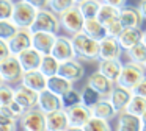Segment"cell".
Segmentation results:
<instances>
[{
  "label": "cell",
  "instance_id": "obj_48",
  "mask_svg": "<svg viewBox=\"0 0 146 131\" xmlns=\"http://www.w3.org/2000/svg\"><path fill=\"white\" fill-rule=\"evenodd\" d=\"M143 42H145V44H146V30H145V31H143Z\"/></svg>",
  "mask_w": 146,
  "mask_h": 131
},
{
  "label": "cell",
  "instance_id": "obj_40",
  "mask_svg": "<svg viewBox=\"0 0 146 131\" xmlns=\"http://www.w3.org/2000/svg\"><path fill=\"white\" fill-rule=\"evenodd\" d=\"M14 12V2L13 0H0V20L11 19Z\"/></svg>",
  "mask_w": 146,
  "mask_h": 131
},
{
  "label": "cell",
  "instance_id": "obj_17",
  "mask_svg": "<svg viewBox=\"0 0 146 131\" xmlns=\"http://www.w3.org/2000/svg\"><path fill=\"white\" fill-rule=\"evenodd\" d=\"M38 97H39V92L24 86V84H21L19 87L14 89V100L21 106H24V109H30V108L38 106Z\"/></svg>",
  "mask_w": 146,
  "mask_h": 131
},
{
  "label": "cell",
  "instance_id": "obj_5",
  "mask_svg": "<svg viewBox=\"0 0 146 131\" xmlns=\"http://www.w3.org/2000/svg\"><path fill=\"white\" fill-rule=\"evenodd\" d=\"M85 19L86 17L80 11V6L74 5L69 9H66V11H63L60 14V24H61V28L72 36V34L79 33V31H83Z\"/></svg>",
  "mask_w": 146,
  "mask_h": 131
},
{
  "label": "cell",
  "instance_id": "obj_14",
  "mask_svg": "<svg viewBox=\"0 0 146 131\" xmlns=\"http://www.w3.org/2000/svg\"><path fill=\"white\" fill-rule=\"evenodd\" d=\"M86 84H90L91 87H94L102 97H110V94L113 92V89H115V81H111L110 78H107L99 70L90 75Z\"/></svg>",
  "mask_w": 146,
  "mask_h": 131
},
{
  "label": "cell",
  "instance_id": "obj_26",
  "mask_svg": "<svg viewBox=\"0 0 146 131\" xmlns=\"http://www.w3.org/2000/svg\"><path fill=\"white\" fill-rule=\"evenodd\" d=\"M91 111H93V115L102 117V119H105V120H111L113 117L118 115L116 108L113 106V103L110 102L108 97H102V98L91 108Z\"/></svg>",
  "mask_w": 146,
  "mask_h": 131
},
{
  "label": "cell",
  "instance_id": "obj_31",
  "mask_svg": "<svg viewBox=\"0 0 146 131\" xmlns=\"http://www.w3.org/2000/svg\"><path fill=\"white\" fill-rule=\"evenodd\" d=\"M124 111L132 112V114L140 115V117H141V115L146 112V97L135 95V94H133L132 98H130V102H129V105L126 106V109H124Z\"/></svg>",
  "mask_w": 146,
  "mask_h": 131
},
{
  "label": "cell",
  "instance_id": "obj_22",
  "mask_svg": "<svg viewBox=\"0 0 146 131\" xmlns=\"http://www.w3.org/2000/svg\"><path fill=\"white\" fill-rule=\"evenodd\" d=\"M123 62L119 61V58L116 59H99L98 64V70L101 73H104L107 78H110L111 81L116 83L118 78L121 75V70H123Z\"/></svg>",
  "mask_w": 146,
  "mask_h": 131
},
{
  "label": "cell",
  "instance_id": "obj_42",
  "mask_svg": "<svg viewBox=\"0 0 146 131\" xmlns=\"http://www.w3.org/2000/svg\"><path fill=\"white\" fill-rule=\"evenodd\" d=\"M10 55H11V50H10V45H8V41L0 37V61H3Z\"/></svg>",
  "mask_w": 146,
  "mask_h": 131
},
{
  "label": "cell",
  "instance_id": "obj_41",
  "mask_svg": "<svg viewBox=\"0 0 146 131\" xmlns=\"http://www.w3.org/2000/svg\"><path fill=\"white\" fill-rule=\"evenodd\" d=\"M123 30H124V27L119 20H115V22H111L110 25H107V33L110 34V36H115V37L119 36V34L123 33Z\"/></svg>",
  "mask_w": 146,
  "mask_h": 131
},
{
  "label": "cell",
  "instance_id": "obj_21",
  "mask_svg": "<svg viewBox=\"0 0 146 131\" xmlns=\"http://www.w3.org/2000/svg\"><path fill=\"white\" fill-rule=\"evenodd\" d=\"M119 44L123 47L124 52L130 50L133 45H137L138 42L143 41V30L141 27H132V28H124L123 33L118 36Z\"/></svg>",
  "mask_w": 146,
  "mask_h": 131
},
{
  "label": "cell",
  "instance_id": "obj_50",
  "mask_svg": "<svg viewBox=\"0 0 146 131\" xmlns=\"http://www.w3.org/2000/svg\"><path fill=\"white\" fill-rule=\"evenodd\" d=\"M82 2H85V0H76V3H82Z\"/></svg>",
  "mask_w": 146,
  "mask_h": 131
},
{
  "label": "cell",
  "instance_id": "obj_53",
  "mask_svg": "<svg viewBox=\"0 0 146 131\" xmlns=\"http://www.w3.org/2000/svg\"><path fill=\"white\" fill-rule=\"evenodd\" d=\"M145 69H146V62H145Z\"/></svg>",
  "mask_w": 146,
  "mask_h": 131
},
{
  "label": "cell",
  "instance_id": "obj_38",
  "mask_svg": "<svg viewBox=\"0 0 146 131\" xmlns=\"http://www.w3.org/2000/svg\"><path fill=\"white\" fill-rule=\"evenodd\" d=\"M14 100V87L10 86V83L3 81L0 84V106H8Z\"/></svg>",
  "mask_w": 146,
  "mask_h": 131
},
{
  "label": "cell",
  "instance_id": "obj_39",
  "mask_svg": "<svg viewBox=\"0 0 146 131\" xmlns=\"http://www.w3.org/2000/svg\"><path fill=\"white\" fill-rule=\"evenodd\" d=\"M74 5H77L76 0H50V2H49V8H50L54 12H57L58 16H60L63 11L69 9L71 6H74Z\"/></svg>",
  "mask_w": 146,
  "mask_h": 131
},
{
  "label": "cell",
  "instance_id": "obj_10",
  "mask_svg": "<svg viewBox=\"0 0 146 131\" xmlns=\"http://www.w3.org/2000/svg\"><path fill=\"white\" fill-rule=\"evenodd\" d=\"M123 52L124 50L118 37L108 34L102 41H99V59H116Z\"/></svg>",
  "mask_w": 146,
  "mask_h": 131
},
{
  "label": "cell",
  "instance_id": "obj_33",
  "mask_svg": "<svg viewBox=\"0 0 146 131\" xmlns=\"http://www.w3.org/2000/svg\"><path fill=\"white\" fill-rule=\"evenodd\" d=\"M83 130L85 131H110L111 126L108 123V120H105L102 117H98V115H91L90 120L85 123Z\"/></svg>",
  "mask_w": 146,
  "mask_h": 131
},
{
  "label": "cell",
  "instance_id": "obj_12",
  "mask_svg": "<svg viewBox=\"0 0 146 131\" xmlns=\"http://www.w3.org/2000/svg\"><path fill=\"white\" fill-rule=\"evenodd\" d=\"M58 73L61 77L68 78L71 81H79L83 78L85 75V69L83 66L80 64V59L79 58H72V59H68V61H61L60 62V69H58Z\"/></svg>",
  "mask_w": 146,
  "mask_h": 131
},
{
  "label": "cell",
  "instance_id": "obj_8",
  "mask_svg": "<svg viewBox=\"0 0 146 131\" xmlns=\"http://www.w3.org/2000/svg\"><path fill=\"white\" fill-rule=\"evenodd\" d=\"M68 117H69V130H83L85 123L93 115L91 108H88L83 103H77L74 106L66 108Z\"/></svg>",
  "mask_w": 146,
  "mask_h": 131
},
{
  "label": "cell",
  "instance_id": "obj_28",
  "mask_svg": "<svg viewBox=\"0 0 146 131\" xmlns=\"http://www.w3.org/2000/svg\"><path fill=\"white\" fill-rule=\"evenodd\" d=\"M119 14H121V8L113 6V5H110V3L102 2L101 9H99V12H98V16H96V17H98L99 20H101L102 24L107 27V25H110L111 22L119 20Z\"/></svg>",
  "mask_w": 146,
  "mask_h": 131
},
{
  "label": "cell",
  "instance_id": "obj_29",
  "mask_svg": "<svg viewBox=\"0 0 146 131\" xmlns=\"http://www.w3.org/2000/svg\"><path fill=\"white\" fill-rule=\"evenodd\" d=\"M19 117L13 114L10 106H0V131H13L17 128Z\"/></svg>",
  "mask_w": 146,
  "mask_h": 131
},
{
  "label": "cell",
  "instance_id": "obj_36",
  "mask_svg": "<svg viewBox=\"0 0 146 131\" xmlns=\"http://www.w3.org/2000/svg\"><path fill=\"white\" fill-rule=\"evenodd\" d=\"M19 30L16 24H14L11 19H3V20H0V37L2 39H10L16 34V31Z\"/></svg>",
  "mask_w": 146,
  "mask_h": 131
},
{
  "label": "cell",
  "instance_id": "obj_24",
  "mask_svg": "<svg viewBox=\"0 0 146 131\" xmlns=\"http://www.w3.org/2000/svg\"><path fill=\"white\" fill-rule=\"evenodd\" d=\"M83 31L88 36H91L96 41H102L105 36H108L107 27L99 20L98 17H88L85 19V25H83Z\"/></svg>",
  "mask_w": 146,
  "mask_h": 131
},
{
  "label": "cell",
  "instance_id": "obj_27",
  "mask_svg": "<svg viewBox=\"0 0 146 131\" xmlns=\"http://www.w3.org/2000/svg\"><path fill=\"white\" fill-rule=\"evenodd\" d=\"M71 87H74V81L61 77L60 73L47 78V89L52 90V92H55L57 95H60V97L63 95L64 92H68Z\"/></svg>",
  "mask_w": 146,
  "mask_h": 131
},
{
  "label": "cell",
  "instance_id": "obj_52",
  "mask_svg": "<svg viewBox=\"0 0 146 131\" xmlns=\"http://www.w3.org/2000/svg\"><path fill=\"white\" fill-rule=\"evenodd\" d=\"M143 130H146V122H145V123H143Z\"/></svg>",
  "mask_w": 146,
  "mask_h": 131
},
{
  "label": "cell",
  "instance_id": "obj_49",
  "mask_svg": "<svg viewBox=\"0 0 146 131\" xmlns=\"http://www.w3.org/2000/svg\"><path fill=\"white\" fill-rule=\"evenodd\" d=\"M141 120H143V123H145V122H146V112H145V114L141 115Z\"/></svg>",
  "mask_w": 146,
  "mask_h": 131
},
{
  "label": "cell",
  "instance_id": "obj_47",
  "mask_svg": "<svg viewBox=\"0 0 146 131\" xmlns=\"http://www.w3.org/2000/svg\"><path fill=\"white\" fill-rule=\"evenodd\" d=\"M102 2H105V3H110V5H113V6H118V8H123V6H126L127 0H102Z\"/></svg>",
  "mask_w": 146,
  "mask_h": 131
},
{
  "label": "cell",
  "instance_id": "obj_34",
  "mask_svg": "<svg viewBox=\"0 0 146 131\" xmlns=\"http://www.w3.org/2000/svg\"><path fill=\"white\" fill-rule=\"evenodd\" d=\"M127 56H129L130 61L145 66V62H146V44L141 41L137 45H133L130 50H127Z\"/></svg>",
  "mask_w": 146,
  "mask_h": 131
},
{
  "label": "cell",
  "instance_id": "obj_30",
  "mask_svg": "<svg viewBox=\"0 0 146 131\" xmlns=\"http://www.w3.org/2000/svg\"><path fill=\"white\" fill-rule=\"evenodd\" d=\"M58 69H60V61H58V59L52 55V53L42 56V61H41V66H39V70H41L47 78L57 75L58 73Z\"/></svg>",
  "mask_w": 146,
  "mask_h": 131
},
{
  "label": "cell",
  "instance_id": "obj_7",
  "mask_svg": "<svg viewBox=\"0 0 146 131\" xmlns=\"http://www.w3.org/2000/svg\"><path fill=\"white\" fill-rule=\"evenodd\" d=\"M24 67L21 64L17 55H10L0 61V75L3 78V81L7 83H17V81L22 80V75H24Z\"/></svg>",
  "mask_w": 146,
  "mask_h": 131
},
{
  "label": "cell",
  "instance_id": "obj_37",
  "mask_svg": "<svg viewBox=\"0 0 146 131\" xmlns=\"http://www.w3.org/2000/svg\"><path fill=\"white\" fill-rule=\"evenodd\" d=\"M61 102H63V108H69V106H74L77 103H82V94L80 90L71 87L68 92H64L61 95Z\"/></svg>",
  "mask_w": 146,
  "mask_h": 131
},
{
  "label": "cell",
  "instance_id": "obj_43",
  "mask_svg": "<svg viewBox=\"0 0 146 131\" xmlns=\"http://www.w3.org/2000/svg\"><path fill=\"white\" fill-rule=\"evenodd\" d=\"M132 92L135 94V95H143V97H146V75H145V78H143V80L132 89Z\"/></svg>",
  "mask_w": 146,
  "mask_h": 131
},
{
  "label": "cell",
  "instance_id": "obj_9",
  "mask_svg": "<svg viewBox=\"0 0 146 131\" xmlns=\"http://www.w3.org/2000/svg\"><path fill=\"white\" fill-rule=\"evenodd\" d=\"M33 44V33L30 28H19L13 37L8 39V45H10L11 55H19L25 48L32 47Z\"/></svg>",
  "mask_w": 146,
  "mask_h": 131
},
{
  "label": "cell",
  "instance_id": "obj_20",
  "mask_svg": "<svg viewBox=\"0 0 146 131\" xmlns=\"http://www.w3.org/2000/svg\"><path fill=\"white\" fill-rule=\"evenodd\" d=\"M42 56L44 55H42L41 52H38V50L32 45V47H29V48H25L24 52H21L19 55H17V58H19L24 70H35V69H39V66H41Z\"/></svg>",
  "mask_w": 146,
  "mask_h": 131
},
{
  "label": "cell",
  "instance_id": "obj_19",
  "mask_svg": "<svg viewBox=\"0 0 146 131\" xmlns=\"http://www.w3.org/2000/svg\"><path fill=\"white\" fill-rule=\"evenodd\" d=\"M47 130L49 131H64L69 130V117L66 108L57 109L47 114Z\"/></svg>",
  "mask_w": 146,
  "mask_h": 131
},
{
  "label": "cell",
  "instance_id": "obj_4",
  "mask_svg": "<svg viewBox=\"0 0 146 131\" xmlns=\"http://www.w3.org/2000/svg\"><path fill=\"white\" fill-rule=\"evenodd\" d=\"M19 126L27 131H44L47 130V114L38 106L25 109L19 117Z\"/></svg>",
  "mask_w": 146,
  "mask_h": 131
},
{
  "label": "cell",
  "instance_id": "obj_35",
  "mask_svg": "<svg viewBox=\"0 0 146 131\" xmlns=\"http://www.w3.org/2000/svg\"><path fill=\"white\" fill-rule=\"evenodd\" d=\"M80 6V11L83 12L86 19L88 17H96L101 9V5H102V0H85L82 3H77Z\"/></svg>",
  "mask_w": 146,
  "mask_h": 131
},
{
  "label": "cell",
  "instance_id": "obj_25",
  "mask_svg": "<svg viewBox=\"0 0 146 131\" xmlns=\"http://www.w3.org/2000/svg\"><path fill=\"white\" fill-rule=\"evenodd\" d=\"M119 22L123 24L124 28H132V27H141L143 17L140 14L138 8H130V6H123L119 14Z\"/></svg>",
  "mask_w": 146,
  "mask_h": 131
},
{
  "label": "cell",
  "instance_id": "obj_45",
  "mask_svg": "<svg viewBox=\"0 0 146 131\" xmlns=\"http://www.w3.org/2000/svg\"><path fill=\"white\" fill-rule=\"evenodd\" d=\"M25 2H29L30 5H33L38 9H42V8H49V2L50 0H25Z\"/></svg>",
  "mask_w": 146,
  "mask_h": 131
},
{
  "label": "cell",
  "instance_id": "obj_32",
  "mask_svg": "<svg viewBox=\"0 0 146 131\" xmlns=\"http://www.w3.org/2000/svg\"><path fill=\"white\" fill-rule=\"evenodd\" d=\"M80 94H82V103H83V105H86L88 108H93V106H94L96 103L102 98L101 94H99L94 87L90 86V84H85L83 89L80 90Z\"/></svg>",
  "mask_w": 146,
  "mask_h": 131
},
{
  "label": "cell",
  "instance_id": "obj_13",
  "mask_svg": "<svg viewBox=\"0 0 146 131\" xmlns=\"http://www.w3.org/2000/svg\"><path fill=\"white\" fill-rule=\"evenodd\" d=\"M21 84L36 90V92H41V90L47 89V77H46L39 69L25 70L22 75V80H21Z\"/></svg>",
  "mask_w": 146,
  "mask_h": 131
},
{
  "label": "cell",
  "instance_id": "obj_3",
  "mask_svg": "<svg viewBox=\"0 0 146 131\" xmlns=\"http://www.w3.org/2000/svg\"><path fill=\"white\" fill-rule=\"evenodd\" d=\"M145 70L146 69L143 64H138V62H133L129 59V61L123 66V70H121V75H119V78H118L116 84L132 90L133 87L145 78V75H146Z\"/></svg>",
  "mask_w": 146,
  "mask_h": 131
},
{
  "label": "cell",
  "instance_id": "obj_16",
  "mask_svg": "<svg viewBox=\"0 0 146 131\" xmlns=\"http://www.w3.org/2000/svg\"><path fill=\"white\" fill-rule=\"evenodd\" d=\"M118 131H140L143 130V120L140 115H135L132 112L121 111L118 112Z\"/></svg>",
  "mask_w": 146,
  "mask_h": 131
},
{
  "label": "cell",
  "instance_id": "obj_2",
  "mask_svg": "<svg viewBox=\"0 0 146 131\" xmlns=\"http://www.w3.org/2000/svg\"><path fill=\"white\" fill-rule=\"evenodd\" d=\"M61 28L60 24V16L54 12L50 8H42L38 11L35 22L30 27L32 33H38V31H47V33H58Z\"/></svg>",
  "mask_w": 146,
  "mask_h": 131
},
{
  "label": "cell",
  "instance_id": "obj_15",
  "mask_svg": "<svg viewBox=\"0 0 146 131\" xmlns=\"http://www.w3.org/2000/svg\"><path fill=\"white\" fill-rule=\"evenodd\" d=\"M38 108L42 109L46 114L52 111H57V109H61L63 108V102H61V97L57 95L55 92L49 89H44L39 92V97H38Z\"/></svg>",
  "mask_w": 146,
  "mask_h": 131
},
{
  "label": "cell",
  "instance_id": "obj_11",
  "mask_svg": "<svg viewBox=\"0 0 146 131\" xmlns=\"http://www.w3.org/2000/svg\"><path fill=\"white\" fill-rule=\"evenodd\" d=\"M52 55H54L60 62L77 58L76 50H74V44H72V37L57 36V42H55L54 48H52Z\"/></svg>",
  "mask_w": 146,
  "mask_h": 131
},
{
  "label": "cell",
  "instance_id": "obj_23",
  "mask_svg": "<svg viewBox=\"0 0 146 131\" xmlns=\"http://www.w3.org/2000/svg\"><path fill=\"white\" fill-rule=\"evenodd\" d=\"M132 95H133V92L130 89L116 84V86H115V89H113V92L110 94V97H108V98H110V102L113 103V106L116 108V111L121 112V111H124V109H126L127 105H129Z\"/></svg>",
  "mask_w": 146,
  "mask_h": 131
},
{
  "label": "cell",
  "instance_id": "obj_6",
  "mask_svg": "<svg viewBox=\"0 0 146 131\" xmlns=\"http://www.w3.org/2000/svg\"><path fill=\"white\" fill-rule=\"evenodd\" d=\"M38 11L39 9L35 8L33 5H30L29 2L19 0V2L14 3V12H13L11 20H13L19 28H30L32 24L35 22Z\"/></svg>",
  "mask_w": 146,
  "mask_h": 131
},
{
  "label": "cell",
  "instance_id": "obj_46",
  "mask_svg": "<svg viewBox=\"0 0 146 131\" xmlns=\"http://www.w3.org/2000/svg\"><path fill=\"white\" fill-rule=\"evenodd\" d=\"M137 8H138L140 14H141L143 20H146V0H140V3H138Z\"/></svg>",
  "mask_w": 146,
  "mask_h": 131
},
{
  "label": "cell",
  "instance_id": "obj_1",
  "mask_svg": "<svg viewBox=\"0 0 146 131\" xmlns=\"http://www.w3.org/2000/svg\"><path fill=\"white\" fill-rule=\"evenodd\" d=\"M71 37H72V44H74L77 58L88 62L99 61V41L93 39L85 31H79V33L72 34Z\"/></svg>",
  "mask_w": 146,
  "mask_h": 131
},
{
  "label": "cell",
  "instance_id": "obj_51",
  "mask_svg": "<svg viewBox=\"0 0 146 131\" xmlns=\"http://www.w3.org/2000/svg\"><path fill=\"white\" fill-rule=\"evenodd\" d=\"M3 83V78H2V75H0V84Z\"/></svg>",
  "mask_w": 146,
  "mask_h": 131
},
{
  "label": "cell",
  "instance_id": "obj_18",
  "mask_svg": "<svg viewBox=\"0 0 146 131\" xmlns=\"http://www.w3.org/2000/svg\"><path fill=\"white\" fill-rule=\"evenodd\" d=\"M55 42H57V33H47V31H38L33 33V44L38 52H41L42 55H49L52 53Z\"/></svg>",
  "mask_w": 146,
  "mask_h": 131
},
{
  "label": "cell",
  "instance_id": "obj_44",
  "mask_svg": "<svg viewBox=\"0 0 146 131\" xmlns=\"http://www.w3.org/2000/svg\"><path fill=\"white\" fill-rule=\"evenodd\" d=\"M8 106H10V109L13 111V114H14V115H17V117H21V115H22L24 112H25V109H24V106H21L19 103L16 102V100H13V102H11Z\"/></svg>",
  "mask_w": 146,
  "mask_h": 131
}]
</instances>
